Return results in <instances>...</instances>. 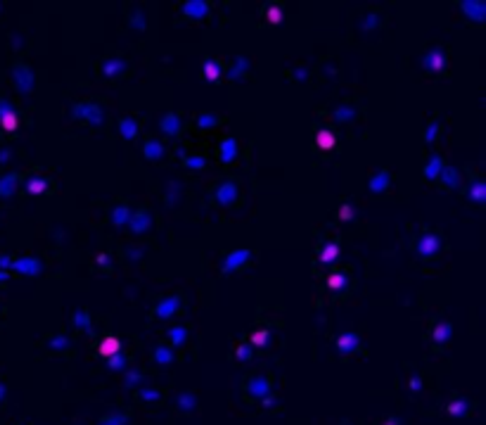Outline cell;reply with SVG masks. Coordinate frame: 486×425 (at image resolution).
I'll use <instances>...</instances> for the list:
<instances>
[{
  "mask_svg": "<svg viewBox=\"0 0 486 425\" xmlns=\"http://www.w3.org/2000/svg\"><path fill=\"white\" fill-rule=\"evenodd\" d=\"M133 24H135L138 29H145V19L140 17V15H133Z\"/></svg>",
  "mask_w": 486,
  "mask_h": 425,
  "instance_id": "816d5d0a",
  "label": "cell"
},
{
  "mask_svg": "<svg viewBox=\"0 0 486 425\" xmlns=\"http://www.w3.org/2000/svg\"><path fill=\"white\" fill-rule=\"evenodd\" d=\"M48 347H50V352H64V349H69L72 347V340L67 337V335H55V337H50L48 340Z\"/></svg>",
  "mask_w": 486,
  "mask_h": 425,
  "instance_id": "f35d334b",
  "label": "cell"
},
{
  "mask_svg": "<svg viewBox=\"0 0 486 425\" xmlns=\"http://www.w3.org/2000/svg\"><path fill=\"white\" fill-rule=\"evenodd\" d=\"M218 124V117L216 114H209V112H202L195 117V126L197 128H214Z\"/></svg>",
  "mask_w": 486,
  "mask_h": 425,
  "instance_id": "60d3db41",
  "label": "cell"
},
{
  "mask_svg": "<svg viewBox=\"0 0 486 425\" xmlns=\"http://www.w3.org/2000/svg\"><path fill=\"white\" fill-rule=\"evenodd\" d=\"M8 157H10V150H3V152H0V164H5Z\"/></svg>",
  "mask_w": 486,
  "mask_h": 425,
  "instance_id": "9f6ffc18",
  "label": "cell"
},
{
  "mask_svg": "<svg viewBox=\"0 0 486 425\" xmlns=\"http://www.w3.org/2000/svg\"><path fill=\"white\" fill-rule=\"evenodd\" d=\"M12 81H15V86H17V91L19 93H31L34 91V72L29 69L27 64H22V62H17L15 67H12Z\"/></svg>",
  "mask_w": 486,
  "mask_h": 425,
  "instance_id": "5b68a950",
  "label": "cell"
},
{
  "mask_svg": "<svg viewBox=\"0 0 486 425\" xmlns=\"http://www.w3.org/2000/svg\"><path fill=\"white\" fill-rule=\"evenodd\" d=\"M346 288V271H332L327 276V290L332 292H339V290Z\"/></svg>",
  "mask_w": 486,
  "mask_h": 425,
  "instance_id": "d590c367",
  "label": "cell"
},
{
  "mask_svg": "<svg viewBox=\"0 0 486 425\" xmlns=\"http://www.w3.org/2000/svg\"><path fill=\"white\" fill-rule=\"evenodd\" d=\"M72 323H74V328H76V330H83V333H93V328H90V314L86 311V309H79V311L74 314Z\"/></svg>",
  "mask_w": 486,
  "mask_h": 425,
  "instance_id": "836d02e7",
  "label": "cell"
},
{
  "mask_svg": "<svg viewBox=\"0 0 486 425\" xmlns=\"http://www.w3.org/2000/svg\"><path fill=\"white\" fill-rule=\"evenodd\" d=\"M17 183H19L17 173H5L0 178V197H12V192L17 190Z\"/></svg>",
  "mask_w": 486,
  "mask_h": 425,
  "instance_id": "4dcf8cb0",
  "label": "cell"
},
{
  "mask_svg": "<svg viewBox=\"0 0 486 425\" xmlns=\"http://www.w3.org/2000/svg\"><path fill=\"white\" fill-rule=\"evenodd\" d=\"M204 157H199V154H195V157H183V166L185 169H190V171H199V169H204Z\"/></svg>",
  "mask_w": 486,
  "mask_h": 425,
  "instance_id": "ee69618b",
  "label": "cell"
},
{
  "mask_svg": "<svg viewBox=\"0 0 486 425\" xmlns=\"http://www.w3.org/2000/svg\"><path fill=\"white\" fill-rule=\"evenodd\" d=\"M140 397H143V399H157V392H143Z\"/></svg>",
  "mask_w": 486,
  "mask_h": 425,
  "instance_id": "11a10c76",
  "label": "cell"
},
{
  "mask_svg": "<svg viewBox=\"0 0 486 425\" xmlns=\"http://www.w3.org/2000/svg\"><path fill=\"white\" fill-rule=\"evenodd\" d=\"M315 145L327 152V150H332L334 145H337V136H334L332 131H327V128H320V131L315 133Z\"/></svg>",
  "mask_w": 486,
  "mask_h": 425,
  "instance_id": "f546056e",
  "label": "cell"
},
{
  "mask_svg": "<svg viewBox=\"0 0 486 425\" xmlns=\"http://www.w3.org/2000/svg\"><path fill=\"white\" fill-rule=\"evenodd\" d=\"M24 188H27L29 195H43V192L50 190V181L48 178H41V176H34V178H29L24 183Z\"/></svg>",
  "mask_w": 486,
  "mask_h": 425,
  "instance_id": "484cf974",
  "label": "cell"
},
{
  "mask_svg": "<svg viewBox=\"0 0 486 425\" xmlns=\"http://www.w3.org/2000/svg\"><path fill=\"white\" fill-rule=\"evenodd\" d=\"M294 79H299V81H301V79H306V69H299V72H294Z\"/></svg>",
  "mask_w": 486,
  "mask_h": 425,
  "instance_id": "db71d44e",
  "label": "cell"
},
{
  "mask_svg": "<svg viewBox=\"0 0 486 425\" xmlns=\"http://www.w3.org/2000/svg\"><path fill=\"white\" fill-rule=\"evenodd\" d=\"M450 337H453V326H450L448 321H439V323L432 328V342L436 344V347L446 344Z\"/></svg>",
  "mask_w": 486,
  "mask_h": 425,
  "instance_id": "ffe728a7",
  "label": "cell"
},
{
  "mask_svg": "<svg viewBox=\"0 0 486 425\" xmlns=\"http://www.w3.org/2000/svg\"><path fill=\"white\" fill-rule=\"evenodd\" d=\"M424 67L432 72H443L446 69V53L441 48H432L429 53H424Z\"/></svg>",
  "mask_w": 486,
  "mask_h": 425,
  "instance_id": "2e32d148",
  "label": "cell"
},
{
  "mask_svg": "<svg viewBox=\"0 0 486 425\" xmlns=\"http://www.w3.org/2000/svg\"><path fill=\"white\" fill-rule=\"evenodd\" d=\"M439 131H441V121H436V119H432L429 124H427V128H424V133H422V138H424V143H436V138H439Z\"/></svg>",
  "mask_w": 486,
  "mask_h": 425,
  "instance_id": "ab89813d",
  "label": "cell"
},
{
  "mask_svg": "<svg viewBox=\"0 0 486 425\" xmlns=\"http://www.w3.org/2000/svg\"><path fill=\"white\" fill-rule=\"evenodd\" d=\"M252 349H254V347H252V344H249V342H242V344H237V347H235V356H237V361H249V359H252Z\"/></svg>",
  "mask_w": 486,
  "mask_h": 425,
  "instance_id": "f6af8a7d",
  "label": "cell"
},
{
  "mask_svg": "<svg viewBox=\"0 0 486 425\" xmlns=\"http://www.w3.org/2000/svg\"><path fill=\"white\" fill-rule=\"evenodd\" d=\"M72 114H74V119H79L83 124H90V126H95V128L102 126V121H105V117H102V105H100L98 100H81V102H76Z\"/></svg>",
  "mask_w": 486,
  "mask_h": 425,
  "instance_id": "6da1fadb",
  "label": "cell"
},
{
  "mask_svg": "<svg viewBox=\"0 0 486 425\" xmlns=\"http://www.w3.org/2000/svg\"><path fill=\"white\" fill-rule=\"evenodd\" d=\"M119 133L126 138V140H135V136H138V121L133 117L119 119Z\"/></svg>",
  "mask_w": 486,
  "mask_h": 425,
  "instance_id": "83f0119b",
  "label": "cell"
},
{
  "mask_svg": "<svg viewBox=\"0 0 486 425\" xmlns=\"http://www.w3.org/2000/svg\"><path fill=\"white\" fill-rule=\"evenodd\" d=\"M128 69V62L124 57H107V60H102L100 64V72L102 76H107V79H119L121 74H126Z\"/></svg>",
  "mask_w": 486,
  "mask_h": 425,
  "instance_id": "30bf717a",
  "label": "cell"
},
{
  "mask_svg": "<svg viewBox=\"0 0 486 425\" xmlns=\"http://www.w3.org/2000/svg\"><path fill=\"white\" fill-rule=\"evenodd\" d=\"M460 8H462V12L467 15L472 22H477V24H481L486 17V5L481 3V0H462L460 3Z\"/></svg>",
  "mask_w": 486,
  "mask_h": 425,
  "instance_id": "5bb4252c",
  "label": "cell"
},
{
  "mask_svg": "<svg viewBox=\"0 0 486 425\" xmlns=\"http://www.w3.org/2000/svg\"><path fill=\"white\" fill-rule=\"evenodd\" d=\"M334 344H337V352L339 354H353V352H358V347H360V337L356 333H344L339 335L337 340H334Z\"/></svg>",
  "mask_w": 486,
  "mask_h": 425,
  "instance_id": "4fadbf2b",
  "label": "cell"
},
{
  "mask_svg": "<svg viewBox=\"0 0 486 425\" xmlns=\"http://www.w3.org/2000/svg\"><path fill=\"white\" fill-rule=\"evenodd\" d=\"M415 250H417V254H420V257H424V259H432V257H436V254H439V250H441V236H439L436 231H424L422 236L417 238V243H415Z\"/></svg>",
  "mask_w": 486,
  "mask_h": 425,
  "instance_id": "3957f363",
  "label": "cell"
},
{
  "mask_svg": "<svg viewBox=\"0 0 486 425\" xmlns=\"http://www.w3.org/2000/svg\"><path fill=\"white\" fill-rule=\"evenodd\" d=\"M237 157V143L235 138H223L221 147H218V162L221 164H233Z\"/></svg>",
  "mask_w": 486,
  "mask_h": 425,
  "instance_id": "d6986e66",
  "label": "cell"
},
{
  "mask_svg": "<svg viewBox=\"0 0 486 425\" xmlns=\"http://www.w3.org/2000/svg\"><path fill=\"white\" fill-rule=\"evenodd\" d=\"M353 119H356V107L349 105V102H344V105H339L334 109V121L337 124H351Z\"/></svg>",
  "mask_w": 486,
  "mask_h": 425,
  "instance_id": "f1b7e54d",
  "label": "cell"
},
{
  "mask_svg": "<svg viewBox=\"0 0 486 425\" xmlns=\"http://www.w3.org/2000/svg\"><path fill=\"white\" fill-rule=\"evenodd\" d=\"M131 214H133V211H131V207H128L126 202H117L114 209H112V217H109V219H112V224H114V226H128Z\"/></svg>",
  "mask_w": 486,
  "mask_h": 425,
  "instance_id": "603a6c76",
  "label": "cell"
},
{
  "mask_svg": "<svg viewBox=\"0 0 486 425\" xmlns=\"http://www.w3.org/2000/svg\"><path fill=\"white\" fill-rule=\"evenodd\" d=\"M446 166L443 164V159L439 157V154H434L432 159L427 162V166H424V171H422V176H424V181H436L439 178V173H441V169Z\"/></svg>",
  "mask_w": 486,
  "mask_h": 425,
  "instance_id": "d4e9b609",
  "label": "cell"
},
{
  "mask_svg": "<svg viewBox=\"0 0 486 425\" xmlns=\"http://www.w3.org/2000/svg\"><path fill=\"white\" fill-rule=\"evenodd\" d=\"M209 8H211V5H209L207 0H185V3L180 5V12H183V17L199 22V19L209 17Z\"/></svg>",
  "mask_w": 486,
  "mask_h": 425,
  "instance_id": "52a82bcc",
  "label": "cell"
},
{
  "mask_svg": "<svg viewBox=\"0 0 486 425\" xmlns=\"http://www.w3.org/2000/svg\"><path fill=\"white\" fill-rule=\"evenodd\" d=\"M8 112H12L10 102H8V100H0V117H3V114H8Z\"/></svg>",
  "mask_w": 486,
  "mask_h": 425,
  "instance_id": "f907efd6",
  "label": "cell"
},
{
  "mask_svg": "<svg viewBox=\"0 0 486 425\" xmlns=\"http://www.w3.org/2000/svg\"><path fill=\"white\" fill-rule=\"evenodd\" d=\"M10 271L34 278V276H41V271H43V262H41L38 257H17V259H12Z\"/></svg>",
  "mask_w": 486,
  "mask_h": 425,
  "instance_id": "277c9868",
  "label": "cell"
},
{
  "mask_svg": "<svg viewBox=\"0 0 486 425\" xmlns=\"http://www.w3.org/2000/svg\"><path fill=\"white\" fill-rule=\"evenodd\" d=\"M247 64H249L247 57H235L233 64H230V69H228V79H230V81H237V79L247 72Z\"/></svg>",
  "mask_w": 486,
  "mask_h": 425,
  "instance_id": "e575fe53",
  "label": "cell"
},
{
  "mask_svg": "<svg viewBox=\"0 0 486 425\" xmlns=\"http://www.w3.org/2000/svg\"><path fill=\"white\" fill-rule=\"evenodd\" d=\"M420 385H422V382H420V378H413V380H410V387H413V392H420Z\"/></svg>",
  "mask_w": 486,
  "mask_h": 425,
  "instance_id": "f5cc1de1",
  "label": "cell"
},
{
  "mask_svg": "<svg viewBox=\"0 0 486 425\" xmlns=\"http://www.w3.org/2000/svg\"><path fill=\"white\" fill-rule=\"evenodd\" d=\"M10 278V273L8 271H0V283H5Z\"/></svg>",
  "mask_w": 486,
  "mask_h": 425,
  "instance_id": "6f0895ef",
  "label": "cell"
},
{
  "mask_svg": "<svg viewBox=\"0 0 486 425\" xmlns=\"http://www.w3.org/2000/svg\"><path fill=\"white\" fill-rule=\"evenodd\" d=\"M150 226H152V214H150L145 207L135 209L133 214H131V219H128V228L133 231L135 236H140V233H145V231H150Z\"/></svg>",
  "mask_w": 486,
  "mask_h": 425,
  "instance_id": "9c48e42d",
  "label": "cell"
},
{
  "mask_svg": "<svg viewBox=\"0 0 486 425\" xmlns=\"http://www.w3.org/2000/svg\"><path fill=\"white\" fill-rule=\"evenodd\" d=\"M249 259H252V250H233V252H228L223 259V273L240 271Z\"/></svg>",
  "mask_w": 486,
  "mask_h": 425,
  "instance_id": "ba28073f",
  "label": "cell"
},
{
  "mask_svg": "<svg viewBox=\"0 0 486 425\" xmlns=\"http://www.w3.org/2000/svg\"><path fill=\"white\" fill-rule=\"evenodd\" d=\"M439 181L446 190H455L460 185V173L455 166H443L441 173H439Z\"/></svg>",
  "mask_w": 486,
  "mask_h": 425,
  "instance_id": "cb8c5ba5",
  "label": "cell"
},
{
  "mask_svg": "<svg viewBox=\"0 0 486 425\" xmlns=\"http://www.w3.org/2000/svg\"><path fill=\"white\" fill-rule=\"evenodd\" d=\"M337 217L342 219V221H351V219L356 217V211H353L351 204H342V207H339V211H337Z\"/></svg>",
  "mask_w": 486,
  "mask_h": 425,
  "instance_id": "7dc6e473",
  "label": "cell"
},
{
  "mask_svg": "<svg viewBox=\"0 0 486 425\" xmlns=\"http://www.w3.org/2000/svg\"><path fill=\"white\" fill-rule=\"evenodd\" d=\"M121 352V340L119 337H114V335H109V337H102L98 344V354L100 356H105V359H109V356H114V354Z\"/></svg>",
  "mask_w": 486,
  "mask_h": 425,
  "instance_id": "44dd1931",
  "label": "cell"
},
{
  "mask_svg": "<svg viewBox=\"0 0 486 425\" xmlns=\"http://www.w3.org/2000/svg\"><path fill=\"white\" fill-rule=\"evenodd\" d=\"M214 199H216V204L221 207H233L235 202H237V185L233 181H225L221 183L214 192Z\"/></svg>",
  "mask_w": 486,
  "mask_h": 425,
  "instance_id": "8fae6325",
  "label": "cell"
},
{
  "mask_svg": "<svg viewBox=\"0 0 486 425\" xmlns=\"http://www.w3.org/2000/svg\"><path fill=\"white\" fill-rule=\"evenodd\" d=\"M107 366L112 368V371H121V368H126V359L121 356V352L114 354V356H109L107 359Z\"/></svg>",
  "mask_w": 486,
  "mask_h": 425,
  "instance_id": "bcb514c9",
  "label": "cell"
},
{
  "mask_svg": "<svg viewBox=\"0 0 486 425\" xmlns=\"http://www.w3.org/2000/svg\"><path fill=\"white\" fill-rule=\"evenodd\" d=\"M244 394L252 401H259L266 394H270V378L266 373H252L249 378L244 380Z\"/></svg>",
  "mask_w": 486,
  "mask_h": 425,
  "instance_id": "7a4b0ae2",
  "label": "cell"
},
{
  "mask_svg": "<svg viewBox=\"0 0 486 425\" xmlns=\"http://www.w3.org/2000/svg\"><path fill=\"white\" fill-rule=\"evenodd\" d=\"M17 126H19V117H17V112H15V109L0 117V128H3L5 133H15Z\"/></svg>",
  "mask_w": 486,
  "mask_h": 425,
  "instance_id": "74e56055",
  "label": "cell"
},
{
  "mask_svg": "<svg viewBox=\"0 0 486 425\" xmlns=\"http://www.w3.org/2000/svg\"><path fill=\"white\" fill-rule=\"evenodd\" d=\"M162 131L166 133V136H171L176 138L183 131V119H180V114H176V112H169V114H164L162 117Z\"/></svg>",
  "mask_w": 486,
  "mask_h": 425,
  "instance_id": "e0dca14e",
  "label": "cell"
},
{
  "mask_svg": "<svg viewBox=\"0 0 486 425\" xmlns=\"http://www.w3.org/2000/svg\"><path fill=\"white\" fill-rule=\"evenodd\" d=\"M391 185V171H387V169H382L379 173H375L372 178H370V183H368V188H370V192H384V190Z\"/></svg>",
  "mask_w": 486,
  "mask_h": 425,
  "instance_id": "7402d4cb",
  "label": "cell"
},
{
  "mask_svg": "<svg viewBox=\"0 0 486 425\" xmlns=\"http://www.w3.org/2000/svg\"><path fill=\"white\" fill-rule=\"evenodd\" d=\"M225 72V64L221 62V60H216V57H207L204 60V67H202V76L207 79V81H218L221 79V74Z\"/></svg>",
  "mask_w": 486,
  "mask_h": 425,
  "instance_id": "9a60e30c",
  "label": "cell"
},
{
  "mask_svg": "<svg viewBox=\"0 0 486 425\" xmlns=\"http://www.w3.org/2000/svg\"><path fill=\"white\" fill-rule=\"evenodd\" d=\"M263 17H266V22L268 24H280L282 22V5L280 3H268L266 8H263Z\"/></svg>",
  "mask_w": 486,
  "mask_h": 425,
  "instance_id": "1f68e13d",
  "label": "cell"
},
{
  "mask_svg": "<svg viewBox=\"0 0 486 425\" xmlns=\"http://www.w3.org/2000/svg\"><path fill=\"white\" fill-rule=\"evenodd\" d=\"M140 150H143L145 159H150V162H162L164 157H166V147H164V143L154 140V138H147Z\"/></svg>",
  "mask_w": 486,
  "mask_h": 425,
  "instance_id": "7c38bea8",
  "label": "cell"
},
{
  "mask_svg": "<svg viewBox=\"0 0 486 425\" xmlns=\"http://www.w3.org/2000/svg\"><path fill=\"white\" fill-rule=\"evenodd\" d=\"M12 266V257L10 254H0V271H10Z\"/></svg>",
  "mask_w": 486,
  "mask_h": 425,
  "instance_id": "c3c4849f",
  "label": "cell"
},
{
  "mask_svg": "<svg viewBox=\"0 0 486 425\" xmlns=\"http://www.w3.org/2000/svg\"><path fill=\"white\" fill-rule=\"evenodd\" d=\"M154 361L159 363V366H166V363H171L173 361V352H171V347H164V344H159L157 349H154Z\"/></svg>",
  "mask_w": 486,
  "mask_h": 425,
  "instance_id": "7bdbcfd3",
  "label": "cell"
},
{
  "mask_svg": "<svg viewBox=\"0 0 486 425\" xmlns=\"http://www.w3.org/2000/svg\"><path fill=\"white\" fill-rule=\"evenodd\" d=\"M95 264H98V266H109V264H112V254L100 252V254H98V259H95Z\"/></svg>",
  "mask_w": 486,
  "mask_h": 425,
  "instance_id": "681fc988",
  "label": "cell"
},
{
  "mask_svg": "<svg viewBox=\"0 0 486 425\" xmlns=\"http://www.w3.org/2000/svg\"><path fill=\"white\" fill-rule=\"evenodd\" d=\"M465 199L474 202V204H484L486 202V185H484L481 178H474V181L465 188Z\"/></svg>",
  "mask_w": 486,
  "mask_h": 425,
  "instance_id": "ac0fdd59",
  "label": "cell"
},
{
  "mask_svg": "<svg viewBox=\"0 0 486 425\" xmlns=\"http://www.w3.org/2000/svg\"><path fill=\"white\" fill-rule=\"evenodd\" d=\"M446 411H448L450 416H465L469 411V401H465V399H455V401H450L448 406H446Z\"/></svg>",
  "mask_w": 486,
  "mask_h": 425,
  "instance_id": "b9f144b4",
  "label": "cell"
},
{
  "mask_svg": "<svg viewBox=\"0 0 486 425\" xmlns=\"http://www.w3.org/2000/svg\"><path fill=\"white\" fill-rule=\"evenodd\" d=\"M166 337H169V342L173 347H180V344L185 342V337H188V328L185 326H173L166 330Z\"/></svg>",
  "mask_w": 486,
  "mask_h": 425,
  "instance_id": "8d00e7d4",
  "label": "cell"
},
{
  "mask_svg": "<svg viewBox=\"0 0 486 425\" xmlns=\"http://www.w3.org/2000/svg\"><path fill=\"white\" fill-rule=\"evenodd\" d=\"M180 302H183V297H180L178 292H176V295H169V297H164V299H159V302L154 304V309H152V316L159 318V321H164V318H171L173 314L178 311Z\"/></svg>",
  "mask_w": 486,
  "mask_h": 425,
  "instance_id": "8992f818",
  "label": "cell"
},
{
  "mask_svg": "<svg viewBox=\"0 0 486 425\" xmlns=\"http://www.w3.org/2000/svg\"><path fill=\"white\" fill-rule=\"evenodd\" d=\"M268 337H270V330L266 326H259L254 328L252 333H249V344L256 347V349H263L266 344H268Z\"/></svg>",
  "mask_w": 486,
  "mask_h": 425,
  "instance_id": "4316f807",
  "label": "cell"
},
{
  "mask_svg": "<svg viewBox=\"0 0 486 425\" xmlns=\"http://www.w3.org/2000/svg\"><path fill=\"white\" fill-rule=\"evenodd\" d=\"M339 259V245L337 243H327L320 250V257H318V262L320 264H334Z\"/></svg>",
  "mask_w": 486,
  "mask_h": 425,
  "instance_id": "d6a6232c",
  "label": "cell"
}]
</instances>
